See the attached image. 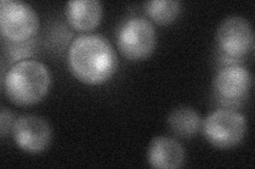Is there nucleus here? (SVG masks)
Instances as JSON below:
<instances>
[{"instance_id": "f257e3e1", "label": "nucleus", "mask_w": 255, "mask_h": 169, "mask_svg": "<svg viewBox=\"0 0 255 169\" xmlns=\"http://www.w3.org/2000/svg\"><path fill=\"white\" fill-rule=\"evenodd\" d=\"M67 59L71 73L86 85L106 83L118 66L113 46L99 34L76 37L69 47Z\"/></svg>"}, {"instance_id": "f03ea898", "label": "nucleus", "mask_w": 255, "mask_h": 169, "mask_svg": "<svg viewBox=\"0 0 255 169\" xmlns=\"http://www.w3.org/2000/svg\"><path fill=\"white\" fill-rule=\"evenodd\" d=\"M50 85L49 70L35 59L16 62L3 78L6 98L18 106H31L41 102L49 91Z\"/></svg>"}, {"instance_id": "7ed1b4c3", "label": "nucleus", "mask_w": 255, "mask_h": 169, "mask_svg": "<svg viewBox=\"0 0 255 169\" xmlns=\"http://www.w3.org/2000/svg\"><path fill=\"white\" fill-rule=\"evenodd\" d=\"M116 43L126 58L133 61L146 59L155 49V28L148 19L140 16L130 17L118 27Z\"/></svg>"}, {"instance_id": "20e7f679", "label": "nucleus", "mask_w": 255, "mask_h": 169, "mask_svg": "<svg viewBox=\"0 0 255 169\" xmlns=\"http://www.w3.org/2000/svg\"><path fill=\"white\" fill-rule=\"evenodd\" d=\"M204 138L214 147L230 149L242 143L247 133V119L238 111L218 109L202 120Z\"/></svg>"}, {"instance_id": "39448f33", "label": "nucleus", "mask_w": 255, "mask_h": 169, "mask_svg": "<svg viewBox=\"0 0 255 169\" xmlns=\"http://www.w3.org/2000/svg\"><path fill=\"white\" fill-rule=\"evenodd\" d=\"M216 42L227 65L239 63L253 50L254 32L251 23L243 16H229L217 29Z\"/></svg>"}, {"instance_id": "423d86ee", "label": "nucleus", "mask_w": 255, "mask_h": 169, "mask_svg": "<svg viewBox=\"0 0 255 169\" xmlns=\"http://www.w3.org/2000/svg\"><path fill=\"white\" fill-rule=\"evenodd\" d=\"M38 27V16L29 4L18 0H1L0 30L7 42H27L35 36Z\"/></svg>"}, {"instance_id": "0eeeda50", "label": "nucleus", "mask_w": 255, "mask_h": 169, "mask_svg": "<svg viewBox=\"0 0 255 169\" xmlns=\"http://www.w3.org/2000/svg\"><path fill=\"white\" fill-rule=\"evenodd\" d=\"M11 133L15 144L22 151L31 155L45 151L52 140L50 125L37 115L27 114L16 118Z\"/></svg>"}, {"instance_id": "6e6552de", "label": "nucleus", "mask_w": 255, "mask_h": 169, "mask_svg": "<svg viewBox=\"0 0 255 169\" xmlns=\"http://www.w3.org/2000/svg\"><path fill=\"white\" fill-rule=\"evenodd\" d=\"M252 76L241 63L227 65L220 69L214 79V91L221 103L238 106L249 94Z\"/></svg>"}, {"instance_id": "1a4fd4ad", "label": "nucleus", "mask_w": 255, "mask_h": 169, "mask_svg": "<svg viewBox=\"0 0 255 169\" xmlns=\"http://www.w3.org/2000/svg\"><path fill=\"white\" fill-rule=\"evenodd\" d=\"M147 159L153 168L175 169L184 164L185 150L177 140L169 136H156L149 145Z\"/></svg>"}, {"instance_id": "9d476101", "label": "nucleus", "mask_w": 255, "mask_h": 169, "mask_svg": "<svg viewBox=\"0 0 255 169\" xmlns=\"http://www.w3.org/2000/svg\"><path fill=\"white\" fill-rule=\"evenodd\" d=\"M65 16L69 25L77 31H91L102 18V4L98 0H75L65 4Z\"/></svg>"}, {"instance_id": "9b49d317", "label": "nucleus", "mask_w": 255, "mask_h": 169, "mask_svg": "<svg viewBox=\"0 0 255 169\" xmlns=\"http://www.w3.org/2000/svg\"><path fill=\"white\" fill-rule=\"evenodd\" d=\"M169 131L177 138L190 139L201 129L202 119L198 112L189 106L174 108L167 117Z\"/></svg>"}, {"instance_id": "f8f14e48", "label": "nucleus", "mask_w": 255, "mask_h": 169, "mask_svg": "<svg viewBox=\"0 0 255 169\" xmlns=\"http://www.w3.org/2000/svg\"><path fill=\"white\" fill-rule=\"evenodd\" d=\"M143 10L154 22L166 26L179 17L182 3L177 0H151L143 3Z\"/></svg>"}, {"instance_id": "ddd939ff", "label": "nucleus", "mask_w": 255, "mask_h": 169, "mask_svg": "<svg viewBox=\"0 0 255 169\" xmlns=\"http://www.w3.org/2000/svg\"><path fill=\"white\" fill-rule=\"evenodd\" d=\"M14 122L15 119L12 112L9 109L2 108L0 112V133H1L2 139H4L7 133L12 130Z\"/></svg>"}]
</instances>
